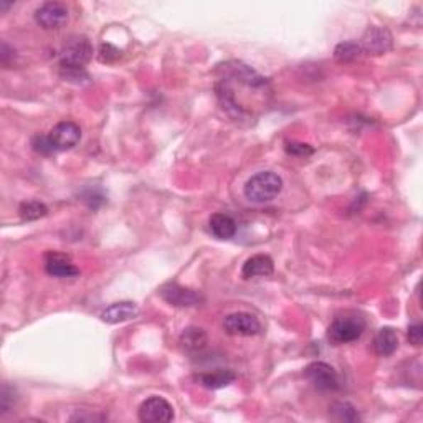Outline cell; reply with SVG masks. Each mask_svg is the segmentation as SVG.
Segmentation results:
<instances>
[{"mask_svg":"<svg viewBox=\"0 0 423 423\" xmlns=\"http://www.w3.org/2000/svg\"><path fill=\"white\" fill-rule=\"evenodd\" d=\"M283 190V179L275 172H258L248 179L245 184V197L250 202L265 204L278 197Z\"/></svg>","mask_w":423,"mask_h":423,"instance_id":"1","label":"cell"},{"mask_svg":"<svg viewBox=\"0 0 423 423\" xmlns=\"http://www.w3.org/2000/svg\"><path fill=\"white\" fill-rule=\"evenodd\" d=\"M366 321L359 314H344L336 317L327 329V339L332 344H347L354 342L364 334Z\"/></svg>","mask_w":423,"mask_h":423,"instance_id":"2","label":"cell"},{"mask_svg":"<svg viewBox=\"0 0 423 423\" xmlns=\"http://www.w3.org/2000/svg\"><path fill=\"white\" fill-rule=\"evenodd\" d=\"M93 58V45L84 35H73L70 37L60 52V67L68 68H84L89 60Z\"/></svg>","mask_w":423,"mask_h":423,"instance_id":"3","label":"cell"},{"mask_svg":"<svg viewBox=\"0 0 423 423\" xmlns=\"http://www.w3.org/2000/svg\"><path fill=\"white\" fill-rule=\"evenodd\" d=\"M304 375L317 390L336 392L341 389V379L337 372L326 362H311L304 369Z\"/></svg>","mask_w":423,"mask_h":423,"instance_id":"4","label":"cell"},{"mask_svg":"<svg viewBox=\"0 0 423 423\" xmlns=\"http://www.w3.org/2000/svg\"><path fill=\"white\" fill-rule=\"evenodd\" d=\"M139 420L144 423H167L174 420V409L164 397L153 395L139 407Z\"/></svg>","mask_w":423,"mask_h":423,"instance_id":"5","label":"cell"},{"mask_svg":"<svg viewBox=\"0 0 423 423\" xmlns=\"http://www.w3.org/2000/svg\"><path fill=\"white\" fill-rule=\"evenodd\" d=\"M361 50L367 55H385L390 52L394 47V38L392 33L384 27H369L366 30V33L362 35L361 40Z\"/></svg>","mask_w":423,"mask_h":423,"instance_id":"6","label":"cell"},{"mask_svg":"<svg viewBox=\"0 0 423 423\" xmlns=\"http://www.w3.org/2000/svg\"><path fill=\"white\" fill-rule=\"evenodd\" d=\"M160 298L167 301L169 304L175 306V308H192V306H199L204 303V296L199 291L184 288L177 283H167L164 285L159 291Z\"/></svg>","mask_w":423,"mask_h":423,"instance_id":"7","label":"cell"},{"mask_svg":"<svg viewBox=\"0 0 423 423\" xmlns=\"http://www.w3.org/2000/svg\"><path fill=\"white\" fill-rule=\"evenodd\" d=\"M57 153L73 149L82 139V129L73 121H62L47 134Z\"/></svg>","mask_w":423,"mask_h":423,"instance_id":"8","label":"cell"},{"mask_svg":"<svg viewBox=\"0 0 423 423\" xmlns=\"http://www.w3.org/2000/svg\"><path fill=\"white\" fill-rule=\"evenodd\" d=\"M68 20V9L62 2H45L35 10V22L45 30H57Z\"/></svg>","mask_w":423,"mask_h":423,"instance_id":"9","label":"cell"},{"mask_svg":"<svg viewBox=\"0 0 423 423\" xmlns=\"http://www.w3.org/2000/svg\"><path fill=\"white\" fill-rule=\"evenodd\" d=\"M224 329L230 336L251 337L260 334L261 322L250 313H231L224 319Z\"/></svg>","mask_w":423,"mask_h":423,"instance_id":"10","label":"cell"},{"mask_svg":"<svg viewBox=\"0 0 423 423\" xmlns=\"http://www.w3.org/2000/svg\"><path fill=\"white\" fill-rule=\"evenodd\" d=\"M220 70H224L226 77L236 79L241 84H246L248 88H261L266 84V79L260 73H256L253 68L241 62H229L220 65Z\"/></svg>","mask_w":423,"mask_h":423,"instance_id":"11","label":"cell"},{"mask_svg":"<svg viewBox=\"0 0 423 423\" xmlns=\"http://www.w3.org/2000/svg\"><path fill=\"white\" fill-rule=\"evenodd\" d=\"M45 270L50 276L55 278H72L78 276L79 270L72 263V260L67 255L58 253V251H50L45 258Z\"/></svg>","mask_w":423,"mask_h":423,"instance_id":"12","label":"cell"},{"mask_svg":"<svg viewBox=\"0 0 423 423\" xmlns=\"http://www.w3.org/2000/svg\"><path fill=\"white\" fill-rule=\"evenodd\" d=\"M139 316L138 304L131 301H121L106 308L101 313V321L106 324H121V322L136 319Z\"/></svg>","mask_w":423,"mask_h":423,"instance_id":"13","label":"cell"},{"mask_svg":"<svg viewBox=\"0 0 423 423\" xmlns=\"http://www.w3.org/2000/svg\"><path fill=\"white\" fill-rule=\"evenodd\" d=\"M275 271V263L268 255H255L245 261L241 268V276L245 280L250 278H265L271 276Z\"/></svg>","mask_w":423,"mask_h":423,"instance_id":"14","label":"cell"},{"mask_svg":"<svg viewBox=\"0 0 423 423\" xmlns=\"http://www.w3.org/2000/svg\"><path fill=\"white\" fill-rule=\"evenodd\" d=\"M195 380H197L202 387H205V389L219 390V389H224V387H229L230 384H234L236 380V374L234 370L219 369L211 372H202V374L195 375Z\"/></svg>","mask_w":423,"mask_h":423,"instance_id":"15","label":"cell"},{"mask_svg":"<svg viewBox=\"0 0 423 423\" xmlns=\"http://www.w3.org/2000/svg\"><path fill=\"white\" fill-rule=\"evenodd\" d=\"M399 349V336L392 327H382L374 337V351L377 356L389 357Z\"/></svg>","mask_w":423,"mask_h":423,"instance_id":"16","label":"cell"},{"mask_svg":"<svg viewBox=\"0 0 423 423\" xmlns=\"http://www.w3.org/2000/svg\"><path fill=\"white\" fill-rule=\"evenodd\" d=\"M209 226L211 235L219 240H229L236 234V224L230 215L226 214H214L209 220Z\"/></svg>","mask_w":423,"mask_h":423,"instance_id":"17","label":"cell"},{"mask_svg":"<svg viewBox=\"0 0 423 423\" xmlns=\"http://www.w3.org/2000/svg\"><path fill=\"white\" fill-rule=\"evenodd\" d=\"M180 346L185 352H199L207 346V334L200 327H187L180 336Z\"/></svg>","mask_w":423,"mask_h":423,"instance_id":"18","label":"cell"},{"mask_svg":"<svg viewBox=\"0 0 423 423\" xmlns=\"http://www.w3.org/2000/svg\"><path fill=\"white\" fill-rule=\"evenodd\" d=\"M329 415L336 422L352 423L361 420V415L357 414L356 407L351 405L349 402H336V404H332L329 407Z\"/></svg>","mask_w":423,"mask_h":423,"instance_id":"19","label":"cell"},{"mask_svg":"<svg viewBox=\"0 0 423 423\" xmlns=\"http://www.w3.org/2000/svg\"><path fill=\"white\" fill-rule=\"evenodd\" d=\"M362 53L361 45L357 42H342L334 48V58L339 63H351L359 58Z\"/></svg>","mask_w":423,"mask_h":423,"instance_id":"20","label":"cell"},{"mask_svg":"<svg viewBox=\"0 0 423 423\" xmlns=\"http://www.w3.org/2000/svg\"><path fill=\"white\" fill-rule=\"evenodd\" d=\"M18 214L23 220L32 221V220L43 219V216L48 214V207L43 202H38V200H30V202L20 204Z\"/></svg>","mask_w":423,"mask_h":423,"instance_id":"21","label":"cell"},{"mask_svg":"<svg viewBox=\"0 0 423 423\" xmlns=\"http://www.w3.org/2000/svg\"><path fill=\"white\" fill-rule=\"evenodd\" d=\"M60 75L65 82L75 83V84H83L87 83L89 77L84 68H68V67H60Z\"/></svg>","mask_w":423,"mask_h":423,"instance_id":"22","label":"cell"},{"mask_svg":"<svg viewBox=\"0 0 423 423\" xmlns=\"http://www.w3.org/2000/svg\"><path fill=\"white\" fill-rule=\"evenodd\" d=\"M32 148L35 153L42 154V155H53L57 154V150L53 149L52 143H50L48 136H43V134H37L35 138L32 139Z\"/></svg>","mask_w":423,"mask_h":423,"instance_id":"23","label":"cell"},{"mask_svg":"<svg viewBox=\"0 0 423 423\" xmlns=\"http://www.w3.org/2000/svg\"><path fill=\"white\" fill-rule=\"evenodd\" d=\"M15 402V390L7 384L2 387V394H0V414H7V412L13 407Z\"/></svg>","mask_w":423,"mask_h":423,"instance_id":"24","label":"cell"},{"mask_svg":"<svg viewBox=\"0 0 423 423\" xmlns=\"http://www.w3.org/2000/svg\"><path fill=\"white\" fill-rule=\"evenodd\" d=\"M119 58H121V50L116 48L114 45L103 43L101 47H99V60H101L103 63H113Z\"/></svg>","mask_w":423,"mask_h":423,"instance_id":"25","label":"cell"},{"mask_svg":"<svg viewBox=\"0 0 423 423\" xmlns=\"http://www.w3.org/2000/svg\"><path fill=\"white\" fill-rule=\"evenodd\" d=\"M286 153L296 155V158H308V155L314 154V149L304 143H288L286 144Z\"/></svg>","mask_w":423,"mask_h":423,"instance_id":"26","label":"cell"},{"mask_svg":"<svg viewBox=\"0 0 423 423\" xmlns=\"http://www.w3.org/2000/svg\"><path fill=\"white\" fill-rule=\"evenodd\" d=\"M407 337H409V342L414 346H422V337H423V327L422 324H412L409 327V332H407Z\"/></svg>","mask_w":423,"mask_h":423,"instance_id":"27","label":"cell"},{"mask_svg":"<svg viewBox=\"0 0 423 423\" xmlns=\"http://www.w3.org/2000/svg\"><path fill=\"white\" fill-rule=\"evenodd\" d=\"M83 197H84L83 199L84 202H87L92 209H98L99 205H103L106 202L104 195L103 194H97V192H94V190H93V192H92V190H89V192L84 194Z\"/></svg>","mask_w":423,"mask_h":423,"instance_id":"28","label":"cell"}]
</instances>
